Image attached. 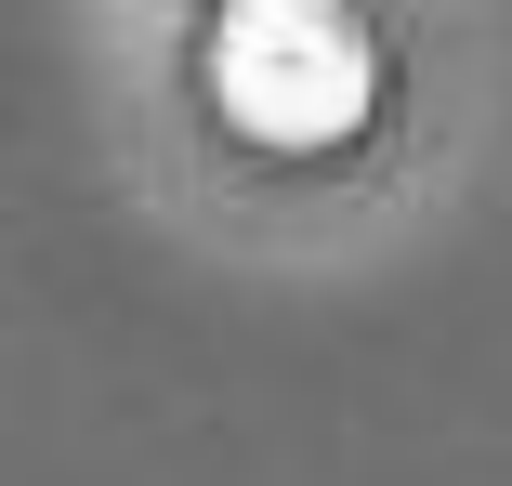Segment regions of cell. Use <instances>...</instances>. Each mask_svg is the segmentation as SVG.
Instances as JSON below:
<instances>
[{
  "label": "cell",
  "mask_w": 512,
  "mask_h": 486,
  "mask_svg": "<svg viewBox=\"0 0 512 486\" xmlns=\"http://www.w3.org/2000/svg\"><path fill=\"white\" fill-rule=\"evenodd\" d=\"M211 106L250 145H342L368 119V40L342 0H224L211 14Z\"/></svg>",
  "instance_id": "6da1fadb"
}]
</instances>
